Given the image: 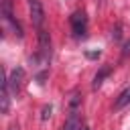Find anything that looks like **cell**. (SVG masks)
Instances as JSON below:
<instances>
[{
	"mask_svg": "<svg viewBox=\"0 0 130 130\" xmlns=\"http://www.w3.org/2000/svg\"><path fill=\"white\" fill-rule=\"evenodd\" d=\"M69 22H71V30H73L75 37H85V32H87V16H85L83 10H75L71 14Z\"/></svg>",
	"mask_w": 130,
	"mask_h": 130,
	"instance_id": "cell-1",
	"label": "cell"
},
{
	"mask_svg": "<svg viewBox=\"0 0 130 130\" xmlns=\"http://www.w3.org/2000/svg\"><path fill=\"white\" fill-rule=\"evenodd\" d=\"M28 12H30V20L37 28L43 26V20H45V8H43V2L41 0H28Z\"/></svg>",
	"mask_w": 130,
	"mask_h": 130,
	"instance_id": "cell-2",
	"label": "cell"
},
{
	"mask_svg": "<svg viewBox=\"0 0 130 130\" xmlns=\"http://www.w3.org/2000/svg\"><path fill=\"white\" fill-rule=\"evenodd\" d=\"M39 53H41V57L45 61L51 55V37H49V32L45 28H39Z\"/></svg>",
	"mask_w": 130,
	"mask_h": 130,
	"instance_id": "cell-3",
	"label": "cell"
},
{
	"mask_svg": "<svg viewBox=\"0 0 130 130\" xmlns=\"http://www.w3.org/2000/svg\"><path fill=\"white\" fill-rule=\"evenodd\" d=\"M0 85H2V98H0V108H2V114H6L8 112V108H10V85H8V77H6V71L2 69V77H0Z\"/></svg>",
	"mask_w": 130,
	"mask_h": 130,
	"instance_id": "cell-4",
	"label": "cell"
},
{
	"mask_svg": "<svg viewBox=\"0 0 130 130\" xmlns=\"http://www.w3.org/2000/svg\"><path fill=\"white\" fill-rule=\"evenodd\" d=\"M22 83H24V69H22V67H16V69L10 73V77H8V85H10V89H12L14 93H18L20 87H22Z\"/></svg>",
	"mask_w": 130,
	"mask_h": 130,
	"instance_id": "cell-5",
	"label": "cell"
},
{
	"mask_svg": "<svg viewBox=\"0 0 130 130\" xmlns=\"http://www.w3.org/2000/svg\"><path fill=\"white\" fill-rule=\"evenodd\" d=\"M63 130H81V120L77 116V110H69V116L63 124Z\"/></svg>",
	"mask_w": 130,
	"mask_h": 130,
	"instance_id": "cell-6",
	"label": "cell"
},
{
	"mask_svg": "<svg viewBox=\"0 0 130 130\" xmlns=\"http://www.w3.org/2000/svg\"><path fill=\"white\" fill-rule=\"evenodd\" d=\"M130 104V87H126L120 95H118V100H116V104H114V108L116 110H122L124 106H128Z\"/></svg>",
	"mask_w": 130,
	"mask_h": 130,
	"instance_id": "cell-7",
	"label": "cell"
},
{
	"mask_svg": "<svg viewBox=\"0 0 130 130\" xmlns=\"http://www.w3.org/2000/svg\"><path fill=\"white\" fill-rule=\"evenodd\" d=\"M0 12H2V18H10L12 16V0H0Z\"/></svg>",
	"mask_w": 130,
	"mask_h": 130,
	"instance_id": "cell-8",
	"label": "cell"
},
{
	"mask_svg": "<svg viewBox=\"0 0 130 130\" xmlns=\"http://www.w3.org/2000/svg\"><path fill=\"white\" fill-rule=\"evenodd\" d=\"M110 71H112L110 67H104V69H102V71H100V73H98V75L93 77V89H98V87L102 85V81H104V77H106V75H110Z\"/></svg>",
	"mask_w": 130,
	"mask_h": 130,
	"instance_id": "cell-9",
	"label": "cell"
},
{
	"mask_svg": "<svg viewBox=\"0 0 130 130\" xmlns=\"http://www.w3.org/2000/svg\"><path fill=\"white\" fill-rule=\"evenodd\" d=\"M49 116H51V106H45V108H43V114H41V118H43V120H47Z\"/></svg>",
	"mask_w": 130,
	"mask_h": 130,
	"instance_id": "cell-10",
	"label": "cell"
},
{
	"mask_svg": "<svg viewBox=\"0 0 130 130\" xmlns=\"http://www.w3.org/2000/svg\"><path fill=\"white\" fill-rule=\"evenodd\" d=\"M128 53H130V43H126V45H124V57H126Z\"/></svg>",
	"mask_w": 130,
	"mask_h": 130,
	"instance_id": "cell-11",
	"label": "cell"
},
{
	"mask_svg": "<svg viewBox=\"0 0 130 130\" xmlns=\"http://www.w3.org/2000/svg\"><path fill=\"white\" fill-rule=\"evenodd\" d=\"M8 130H18V126H16V124H12V126H8Z\"/></svg>",
	"mask_w": 130,
	"mask_h": 130,
	"instance_id": "cell-12",
	"label": "cell"
},
{
	"mask_svg": "<svg viewBox=\"0 0 130 130\" xmlns=\"http://www.w3.org/2000/svg\"><path fill=\"white\" fill-rule=\"evenodd\" d=\"M81 130H89V128H87V126H81Z\"/></svg>",
	"mask_w": 130,
	"mask_h": 130,
	"instance_id": "cell-13",
	"label": "cell"
}]
</instances>
